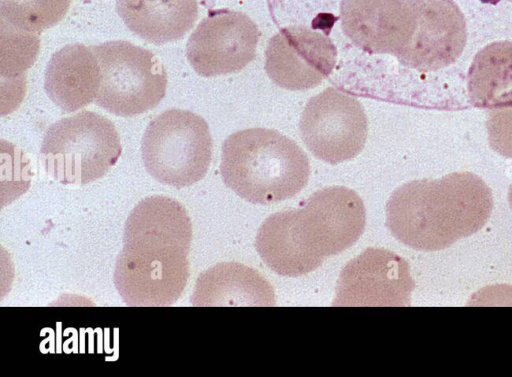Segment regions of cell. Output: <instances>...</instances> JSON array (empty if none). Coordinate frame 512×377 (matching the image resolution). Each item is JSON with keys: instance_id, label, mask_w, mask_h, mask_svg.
Wrapping results in <instances>:
<instances>
[{"instance_id": "7c38bea8", "label": "cell", "mask_w": 512, "mask_h": 377, "mask_svg": "<svg viewBox=\"0 0 512 377\" xmlns=\"http://www.w3.org/2000/svg\"><path fill=\"white\" fill-rule=\"evenodd\" d=\"M337 49L322 33L305 26H289L274 35L265 52V70L288 90L313 88L330 75Z\"/></svg>"}, {"instance_id": "7a4b0ae2", "label": "cell", "mask_w": 512, "mask_h": 377, "mask_svg": "<svg viewBox=\"0 0 512 377\" xmlns=\"http://www.w3.org/2000/svg\"><path fill=\"white\" fill-rule=\"evenodd\" d=\"M220 173L241 198L270 204L299 193L307 184L310 164L293 140L275 130L250 128L224 141Z\"/></svg>"}, {"instance_id": "ba28073f", "label": "cell", "mask_w": 512, "mask_h": 377, "mask_svg": "<svg viewBox=\"0 0 512 377\" xmlns=\"http://www.w3.org/2000/svg\"><path fill=\"white\" fill-rule=\"evenodd\" d=\"M300 133L315 157L337 164L354 158L363 149L368 133L367 117L357 99L329 87L305 106Z\"/></svg>"}, {"instance_id": "4fadbf2b", "label": "cell", "mask_w": 512, "mask_h": 377, "mask_svg": "<svg viewBox=\"0 0 512 377\" xmlns=\"http://www.w3.org/2000/svg\"><path fill=\"white\" fill-rule=\"evenodd\" d=\"M467 41L464 16L452 0H425L418 28L401 61L420 71L454 63Z\"/></svg>"}, {"instance_id": "2e32d148", "label": "cell", "mask_w": 512, "mask_h": 377, "mask_svg": "<svg viewBox=\"0 0 512 377\" xmlns=\"http://www.w3.org/2000/svg\"><path fill=\"white\" fill-rule=\"evenodd\" d=\"M116 9L133 33L157 45L181 39L198 18L197 0H116Z\"/></svg>"}, {"instance_id": "8fae6325", "label": "cell", "mask_w": 512, "mask_h": 377, "mask_svg": "<svg viewBox=\"0 0 512 377\" xmlns=\"http://www.w3.org/2000/svg\"><path fill=\"white\" fill-rule=\"evenodd\" d=\"M414 288L402 257L383 248H368L342 269L332 305L408 306Z\"/></svg>"}, {"instance_id": "5bb4252c", "label": "cell", "mask_w": 512, "mask_h": 377, "mask_svg": "<svg viewBox=\"0 0 512 377\" xmlns=\"http://www.w3.org/2000/svg\"><path fill=\"white\" fill-rule=\"evenodd\" d=\"M100 67L91 47L69 44L54 53L45 72L44 88L48 97L70 113L95 99Z\"/></svg>"}, {"instance_id": "277c9868", "label": "cell", "mask_w": 512, "mask_h": 377, "mask_svg": "<svg viewBox=\"0 0 512 377\" xmlns=\"http://www.w3.org/2000/svg\"><path fill=\"white\" fill-rule=\"evenodd\" d=\"M141 154L147 172L157 181L182 188L201 180L212 158L207 122L188 110L169 109L146 128Z\"/></svg>"}, {"instance_id": "e0dca14e", "label": "cell", "mask_w": 512, "mask_h": 377, "mask_svg": "<svg viewBox=\"0 0 512 377\" xmlns=\"http://www.w3.org/2000/svg\"><path fill=\"white\" fill-rule=\"evenodd\" d=\"M255 246L264 263L283 276L304 275L322 264L302 245L294 225L293 210L269 216L258 230Z\"/></svg>"}, {"instance_id": "52a82bcc", "label": "cell", "mask_w": 512, "mask_h": 377, "mask_svg": "<svg viewBox=\"0 0 512 377\" xmlns=\"http://www.w3.org/2000/svg\"><path fill=\"white\" fill-rule=\"evenodd\" d=\"M294 224L307 252L323 262L351 247L362 235L366 213L359 195L346 187H327L314 192L299 209Z\"/></svg>"}, {"instance_id": "ffe728a7", "label": "cell", "mask_w": 512, "mask_h": 377, "mask_svg": "<svg viewBox=\"0 0 512 377\" xmlns=\"http://www.w3.org/2000/svg\"><path fill=\"white\" fill-rule=\"evenodd\" d=\"M486 127L491 148L512 159V106L491 109Z\"/></svg>"}, {"instance_id": "d6986e66", "label": "cell", "mask_w": 512, "mask_h": 377, "mask_svg": "<svg viewBox=\"0 0 512 377\" xmlns=\"http://www.w3.org/2000/svg\"><path fill=\"white\" fill-rule=\"evenodd\" d=\"M71 0H0L1 25L22 33H40L66 15Z\"/></svg>"}, {"instance_id": "30bf717a", "label": "cell", "mask_w": 512, "mask_h": 377, "mask_svg": "<svg viewBox=\"0 0 512 377\" xmlns=\"http://www.w3.org/2000/svg\"><path fill=\"white\" fill-rule=\"evenodd\" d=\"M259 35L257 25L242 12L210 11L188 39V61L205 77L238 72L254 59Z\"/></svg>"}, {"instance_id": "603a6c76", "label": "cell", "mask_w": 512, "mask_h": 377, "mask_svg": "<svg viewBox=\"0 0 512 377\" xmlns=\"http://www.w3.org/2000/svg\"><path fill=\"white\" fill-rule=\"evenodd\" d=\"M512 2V0H510Z\"/></svg>"}, {"instance_id": "8992f818", "label": "cell", "mask_w": 512, "mask_h": 377, "mask_svg": "<svg viewBox=\"0 0 512 377\" xmlns=\"http://www.w3.org/2000/svg\"><path fill=\"white\" fill-rule=\"evenodd\" d=\"M188 251L156 243L123 244L114 284L128 306H170L183 294L190 273Z\"/></svg>"}, {"instance_id": "5b68a950", "label": "cell", "mask_w": 512, "mask_h": 377, "mask_svg": "<svg viewBox=\"0 0 512 377\" xmlns=\"http://www.w3.org/2000/svg\"><path fill=\"white\" fill-rule=\"evenodd\" d=\"M100 67L95 102L123 117L144 113L165 96L167 74L149 50L127 41L91 46Z\"/></svg>"}, {"instance_id": "9c48e42d", "label": "cell", "mask_w": 512, "mask_h": 377, "mask_svg": "<svg viewBox=\"0 0 512 377\" xmlns=\"http://www.w3.org/2000/svg\"><path fill=\"white\" fill-rule=\"evenodd\" d=\"M425 0H343L344 33L369 53H388L401 62L418 28Z\"/></svg>"}, {"instance_id": "44dd1931", "label": "cell", "mask_w": 512, "mask_h": 377, "mask_svg": "<svg viewBox=\"0 0 512 377\" xmlns=\"http://www.w3.org/2000/svg\"><path fill=\"white\" fill-rule=\"evenodd\" d=\"M508 201H509V204H510V207L512 209V184L509 188V191H508Z\"/></svg>"}, {"instance_id": "3957f363", "label": "cell", "mask_w": 512, "mask_h": 377, "mask_svg": "<svg viewBox=\"0 0 512 377\" xmlns=\"http://www.w3.org/2000/svg\"><path fill=\"white\" fill-rule=\"evenodd\" d=\"M122 147L113 123L81 111L53 123L45 132L40 158L46 173L64 185H85L103 177Z\"/></svg>"}, {"instance_id": "7402d4cb", "label": "cell", "mask_w": 512, "mask_h": 377, "mask_svg": "<svg viewBox=\"0 0 512 377\" xmlns=\"http://www.w3.org/2000/svg\"><path fill=\"white\" fill-rule=\"evenodd\" d=\"M483 3L497 4L500 0H480Z\"/></svg>"}, {"instance_id": "ac0fdd59", "label": "cell", "mask_w": 512, "mask_h": 377, "mask_svg": "<svg viewBox=\"0 0 512 377\" xmlns=\"http://www.w3.org/2000/svg\"><path fill=\"white\" fill-rule=\"evenodd\" d=\"M468 92L480 108L512 106V42L485 46L474 57L468 71Z\"/></svg>"}, {"instance_id": "6da1fadb", "label": "cell", "mask_w": 512, "mask_h": 377, "mask_svg": "<svg viewBox=\"0 0 512 377\" xmlns=\"http://www.w3.org/2000/svg\"><path fill=\"white\" fill-rule=\"evenodd\" d=\"M492 209V192L479 176L454 172L397 188L386 205V225L403 244L438 251L479 231Z\"/></svg>"}, {"instance_id": "9a60e30c", "label": "cell", "mask_w": 512, "mask_h": 377, "mask_svg": "<svg viewBox=\"0 0 512 377\" xmlns=\"http://www.w3.org/2000/svg\"><path fill=\"white\" fill-rule=\"evenodd\" d=\"M190 301L193 306H274L275 294L256 270L224 262L198 276Z\"/></svg>"}]
</instances>
